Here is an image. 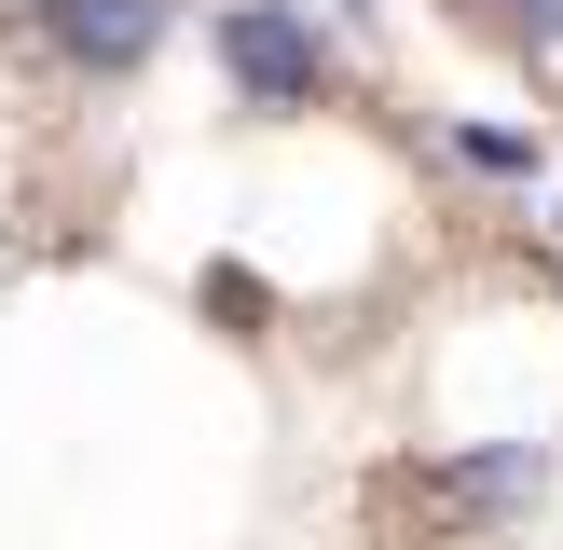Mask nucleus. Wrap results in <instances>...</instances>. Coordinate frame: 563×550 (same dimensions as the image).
<instances>
[{
	"label": "nucleus",
	"instance_id": "nucleus-1",
	"mask_svg": "<svg viewBox=\"0 0 563 550\" xmlns=\"http://www.w3.org/2000/svg\"><path fill=\"white\" fill-rule=\"evenodd\" d=\"M220 69L247 82V110H302L330 82V55H317V28L289 0H220Z\"/></svg>",
	"mask_w": 563,
	"mask_h": 550
},
{
	"label": "nucleus",
	"instance_id": "nucleus-2",
	"mask_svg": "<svg viewBox=\"0 0 563 550\" xmlns=\"http://www.w3.org/2000/svg\"><path fill=\"white\" fill-rule=\"evenodd\" d=\"M42 42L69 69H137L165 42V0H42Z\"/></svg>",
	"mask_w": 563,
	"mask_h": 550
},
{
	"label": "nucleus",
	"instance_id": "nucleus-3",
	"mask_svg": "<svg viewBox=\"0 0 563 550\" xmlns=\"http://www.w3.org/2000/svg\"><path fill=\"white\" fill-rule=\"evenodd\" d=\"M522 482H537V440H495V454H467V468H427L440 509H509Z\"/></svg>",
	"mask_w": 563,
	"mask_h": 550
},
{
	"label": "nucleus",
	"instance_id": "nucleus-4",
	"mask_svg": "<svg viewBox=\"0 0 563 550\" xmlns=\"http://www.w3.org/2000/svg\"><path fill=\"white\" fill-rule=\"evenodd\" d=\"M454 152L482 165V179H537V138L522 124H454Z\"/></svg>",
	"mask_w": 563,
	"mask_h": 550
},
{
	"label": "nucleus",
	"instance_id": "nucleus-5",
	"mask_svg": "<svg viewBox=\"0 0 563 550\" xmlns=\"http://www.w3.org/2000/svg\"><path fill=\"white\" fill-rule=\"evenodd\" d=\"M509 14H522V28H537V42H563V0H509Z\"/></svg>",
	"mask_w": 563,
	"mask_h": 550
}]
</instances>
